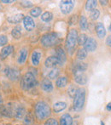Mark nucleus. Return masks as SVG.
<instances>
[{
	"label": "nucleus",
	"mask_w": 111,
	"mask_h": 125,
	"mask_svg": "<svg viewBox=\"0 0 111 125\" xmlns=\"http://www.w3.org/2000/svg\"><path fill=\"white\" fill-rule=\"evenodd\" d=\"M101 125H104V124H103V122H101Z\"/></svg>",
	"instance_id": "obj_46"
},
{
	"label": "nucleus",
	"mask_w": 111,
	"mask_h": 125,
	"mask_svg": "<svg viewBox=\"0 0 111 125\" xmlns=\"http://www.w3.org/2000/svg\"><path fill=\"white\" fill-rule=\"evenodd\" d=\"M45 125H59V124L55 118H50L45 122Z\"/></svg>",
	"instance_id": "obj_36"
},
{
	"label": "nucleus",
	"mask_w": 111,
	"mask_h": 125,
	"mask_svg": "<svg viewBox=\"0 0 111 125\" xmlns=\"http://www.w3.org/2000/svg\"><path fill=\"white\" fill-rule=\"evenodd\" d=\"M11 35H12V37H13L14 38H15V39H18V38H20L21 36H22V27H21L20 26H15V27L12 30Z\"/></svg>",
	"instance_id": "obj_24"
},
{
	"label": "nucleus",
	"mask_w": 111,
	"mask_h": 125,
	"mask_svg": "<svg viewBox=\"0 0 111 125\" xmlns=\"http://www.w3.org/2000/svg\"><path fill=\"white\" fill-rule=\"evenodd\" d=\"M42 57V53L39 50H34L32 54V62H33V66H37L39 65L40 60Z\"/></svg>",
	"instance_id": "obj_14"
},
{
	"label": "nucleus",
	"mask_w": 111,
	"mask_h": 125,
	"mask_svg": "<svg viewBox=\"0 0 111 125\" xmlns=\"http://www.w3.org/2000/svg\"><path fill=\"white\" fill-rule=\"evenodd\" d=\"M41 12H42L41 8H39V7H34V8L30 11V14H31V15L33 17H38L41 15Z\"/></svg>",
	"instance_id": "obj_29"
},
{
	"label": "nucleus",
	"mask_w": 111,
	"mask_h": 125,
	"mask_svg": "<svg viewBox=\"0 0 111 125\" xmlns=\"http://www.w3.org/2000/svg\"><path fill=\"white\" fill-rule=\"evenodd\" d=\"M25 122H26V124H27V125L33 123V117H31V115H27V117H26Z\"/></svg>",
	"instance_id": "obj_39"
},
{
	"label": "nucleus",
	"mask_w": 111,
	"mask_h": 125,
	"mask_svg": "<svg viewBox=\"0 0 111 125\" xmlns=\"http://www.w3.org/2000/svg\"><path fill=\"white\" fill-rule=\"evenodd\" d=\"M3 3H12L13 1H6V0H3Z\"/></svg>",
	"instance_id": "obj_44"
},
{
	"label": "nucleus",
	"mask_w": 111,
	"mask_h": 125,
	"mask_svg": "<svg viewBox=\"0 0 111 125\" xmlns=\"http://www.w3.org/2000/svg\"><path fill=\"white\" fill-rule=\"evenodd\" d=\"M76 92H77V89L75 88V86L70 85L69 88H68V94H69L70 97H74Z\"/></svg>",
	"instance_id": "obj_34"
},
{
	"label": "nucleus",
	"mask_w": 111,
	"mask_h": 125,
	"mask_svg": "<svg viewBox=\"0 0 111 125\" xmlns=\"http://www.w3.org/2000/svg\"><path fill=\"white\" fill-rule=\"evenodd\" d=\"M85 46V50L86 51H89V52H93L98 47V43L97 41L95 40V38H88L86 40V43L84 44Z\"/></svg>",
	"instance_id": "obj_9"
},
{
	"label": "nucleus",
	"mask_w": 111,
	"mask_h": 125,
	"mask_svg": "<svg viewBox=\"0 0 111 125\" xmlns=\"http://www.w3.org/2000/svg\"><path fill=\"white\" fill-rule=\"evenodd\" d=\"M37 83H37L34 75L31 73H26L22 76V80H21L22 88L25 90H29V89L34 88L37 85Z\"/></svg>",
	"instance_id": "obj_2"
},
{
	"label": "nucleus",
	"mask_w": 111,
	"mask_h": 125,
	"mask_svg": "<svg viewBox=\"0 0 111 125\" xmlns=\"http://www.w3.org/2000/svg\"><path fill=\"white\" fill-rule=\"evenodd\" d=\"M98 5V2L95 1V0H90V1L86 2V10L87 11H91V10H95Z\"/></svg>",
	"instance_id": "obj_25"
},
{
	"label": "nucleus",
	"mask_w": 111,
	"mask_h": 125,
	"mask_svg": "<svg viewBox=\"0 0 111 125\" xmlns=\"http://www.w3.org/2000/svg\"><path fill=\"white\" fill-rule=\"evenodd\" d=\"M0 68H1V66H0Z\"/></svg>",
	"instance_id": "obj_47"
},
{
	"label": "nucleus",
	"mask_w": 111,
	"mask_h": 125,
	"mask_svg": "<svg viewBox=\"0 0 111 125\" xmlns=\"http://www.w3.org/2000/svg\"><path fill=\"white\" fill-rule=\"evenodd\" d=\"M53 19V15L51 12H45L41 15V20L45 22H50Z\"/></svg>",
	"instance_id": "obj_27"
},
{
	"label": "nucleus",
	"mask_w": 111,
	"mask_h": 125,
	"mask_svg": "<svg viewBox=\"0 0 111 125\" xmlns=\"http://www.w3.org/2000/svg\"><path fill=\"white\" fill-rule=\"evenodd\" d=\"M24 15L22 14H17V15H15L13 16H10L8 18V21L10 22V23H14V24H17L20 23L22 21H23L24 19Z\"/></svg>",
	"instance_id": "obj_18"
},
{
	"label": "nucleus",
	"mask_w": 111,
	"mask_h": 125,
	"mask_svg": "<svg viewBox=\"0 0 111 125\" xmlns=\"http://www.w3.org/2000/svg\"><path fill=\"white\" fill-rule=\"evenodd\" d=\"M100 3H101L102 5L105 6V5H107V3H108V1H100Z\"/></svg>",
	"instance_id": "obj_42"
},
{
	"label": "nucleus",
	"mask_w": 111,
	"mask_h": 125,
	"mask_svg": "<svg viewBox=\"0 0 111 125\" xmlns=\"http://www.w3.org/2000/svg\"><path fill=\"white\" fill-rule=\"evenodd\" d=\"M99 15H100L99 10H97V9H95V10H93L91 11V15H90V16H91V20L96 21V20H98V18L99 17Z\"/></svg>",
	"instance_id": "obj_33"
},
{
	"label": "nucleus",
	"mask_w": 111,
	"mask_h": 125,
	"mask_svg": "<svg viewBox=\"0 0 111 125\" xmlns=\"http://www.w3.org/2000/svg\"><path fill=\"white\" fill-rule=\"evenodd\" d=\"M76 56H77V58H78L79 60H80V61H83V60H85L86 57H87V51L85 50L84 48L80 49V50H78V52H77Z\"/></svg>",
	"instance_id": "obj_26"
},
{
	"label": "nucleus",
	"mask_w": 111,
	"mask_h": 125,
	"mask_svg": "<svg viewBox=\"0 0 111 125\" xmlns=\"http://www.w3.org/2000/svg\"><path fill=\"white\" fill-rule=\"evenodd\" d=\"M77 21V15H73V16L70 17L69 21V25H74Z\"/></svg>",
	"instance_id": "obj_38"
},
{
	"label": "nucleus",
	"mask_w": 111,
	"mask_h": 125,
	"mask_svg": "<svg viewBox=\"0 0 111 125\" xmlns=\"http://www.w3.org/2000/svg\"><path fill=\"white\" fill-rule=\"evenodd\" d=\"M59 74H60V69H58V68H54V69H52L51 71L48 73V77L50 79H55L59 76Z\"/></svg>",
	"instance_id": "obj_28"
},
{
	"label": "nucleus",
	"mask_w": 111,
	"mask_h": 125,
	"mask_svg": "<svg viewBox=\"0 0 111 125\" xmlns=\"http://www.w3.org/2000/svg\"><path fill=\"white\" fill-rule=\"evenodd\" d=\"M50 113H51V110L45 102L39 101L36 104V105H35V115L38 120L42 121L48 118Z\"/></svg>",
	"instance_id": "obj_1"
},
{
	"label": "nucleus",
	"mask_w": 111,
	"mask_h": 125,
	"mask_svg": "<svg viewBox=\"0 0 111 125\" xmlns=\"http://www.w3.org/2000/svg\"><path fill=\"white\" fill-rule=\"evenodd\" d=\"M107 110L111 111V103H109L108 105H107Z\"/></svg>",
	"instance_id": "obj_43"
},
{
	"label": "nucleus",
	"mask_w": 111,
	"mask_h": 125,
	"mask_svg": "<svg viewBox=\"0 0 111 125\" xmlns=\"http://www.w3.org/2000/svg\"><path fill=\"white\" fill-rule=\"evenodd\" d=\"M77 43H78V31L76 29H71L67 36L66 43H65L67 50L72 53V51L74 50Z\"/></svg>",
	"instance_id": "obj_4"
},
{
	"label": "nucleus",
	"mask_w": 111,
	"mask_h": 125,
	"mask_svg": "<svg viewBox=\"0 0 111 125\" xmlns=\"http://www.w3.org/2000/svg\"><path fill=\"white\" fill-rule=\"evenodd\" d=\"M25 113H26L25 108L23 106H19L15 111V117L17 119H22L25 116Z\"/></svg>",
	"instance_id": "obj_22"
},
{
	"label": "nucleus",
	"mask_w": 111,
	"mask_h": 125,
	"mask_svg": "<svg viewBox=\"0 0 111 125\" xmlns=\"http://www.w3.org/2000/svg\"><path fill=\"white\" fill-rule=\"evenodd\" d=\"M66 107H67V104L65 102H56L53 105V110L56 113H58V112L64 110Z\"/></svg>",
	"instance_id": "obj_20"
},
{
	"label": "nucleus",
	"mask_w": 111,
	"mask_h": 125,
	"mask_svg": "<svg viewBox=\"0 0 111 125\" xmlns=\"http://www.w3.org/2000/svg\"><path fill=\"white\" fill-rule=\"evenodd\" d=\"M2 112H3V114H4V115L7 116V117H11L12 112H13V111H12V108H11V105H8L7 106L3 107Z\"/></svg>",
	"instance_id": "obj_31"
},
{
	"label": "nucleus",
	"mask_w": 111,
	"mask_h": 125,
	"mask_svg": "<svg viewBox=\"0 0 111 125\" xmlns=\"http://www.w3.org/2000/svg\"><path fill=\"white\" fill-rule=\"evenodd\" d=\"M74 81L80 85H84L87 82V77L84 73V72L79 71V70H74Z\"/></svg>",
	"instance_id": "obj_8"
},
{
	"label": "nucleus",
	"mask_w": 111,
	"mask_h": 125,
	"mask_svg": "<svg viewBox=\"0 0 111 125\" xmlns=\"http://www.w3.org/2000/svg\"><path fill=\"white\" fill-rule=\"evenodd\" d=\"M109 29H110V31H111V24H110V27H109Z\"/></svg>",
	"instance_id": "obj_45"
},
{
	"label": "nucleus",
	"mask_w": 111,
	"mask_h": 125,
	"mask_svg": "<svg viewBox=\"0 0 111 125\" xmlns=\"http://www.w3.org/2000/svg\"><path fill=\"white\" fill-rule=\"evenodd\" d=\"M106 44L108 45V46L111 47V35H110V36L107 38L106 39Z\"/></svg>",
	"instance_id": "obj_40"
},
{
	"label": "nucleus",
	"mask_w": 111,
	"mask_h": 125,
	"mask_svg": "<svg viewBox=\"0 0 111 125\" xmlns=\"http://www.w3.org/2000/svg\"><path fill=\"white\" fill-rule=\"evenodd\" d=\"M87 67H88L87 64H86V63L82 62V61L78 62L76 64V66H75V69L79 70V71H81V72H85L86 69H87Z\"/></svg>",
	"instance_id": "obj_30"
},
{
	"label": "nucleus",
	"mask_w": 111,
	"mask_h": 125,
	"mask_svg": "<svg viewBox=\"0 0 111 125\" xmlns=\"http://www.w3.org/2000/svg\"><path fill=\"white\" fill-rule=\"evenodd\" d=\"M21 5L24 8H30V7L33 6V3H32V2L29 1H23L21 3Z\"/></svg>",
	"instance_id": "obj_37"
},
{
	"label": "nucleus",
	"mask_w": 111,
	"mask_h": 125,
	"mask_svg": "<svg viewBox=\"0 0 111 125\" xmlns=\"http://www.w3.org/2000/svg\"><path fill=\"white\" fill-rule=\"evenodd\" d=\"M68 84V78L66 77H60L56 79V85L58 88H64Z\"/></svg>",
	"instance_id": "obj_21"
},
{
	"label": "nucleus",
	"mask_w": 111,
	"mask_h": 125,
	"mask_svg": "<svg viewBox=\"0 0 111 125\" xmlns=\"http://www.w3.org/2000/svg\"><path fill=\"white\" fill-rule=\"evenodd\" d=\"M5 75L11 81H16L20 78V72L16 68L7 67L5 69Z\"/></svg>",
	"instance_id": "obj_7"
},
{
	"label": "nucleus",
	"mask_w": 111,
	"mask_h": 125,
	"mask_svg": "<svg viewBox=\"0 0 111 125\" xmlns=\"http://www.w3.org/2000/svg\"><path fill=\"white\" fill-rule=\"evenodd\" d=\"M27 49H22L19 52V56H18V63L19 64H23L25 63L27 57Z\"/></svg>",
	"instance_id": "obj_19"
},
{
	"label": "nucleus",
	"mask_w": 111,
	"mask_h": 125,
	"mask_svg": "<svg viewBox=\"0 0 111 125\" xmlns=\"http://www.w3.org/2000/svg\"><path fill=\"white\" fill-rule=\"evenodd\" d=\"M45 65L46 67L52 68V67H55L57 65H60V62L56 56H50V57H48L45 60Z\"/></svg>",
	"instance_id": "obj_11"
},
{
	"label": "nucleus",
	"mask_w": 111,
	"mask_h": 125,
	"mask_svg": "<svg viewBox=\"0 0 111 125\" xmlns=\"http://www.w3.org/2000/svg\"><path fill=\"white\" fill-rule=\"evenodd\" d=\"M14 51V47L12 45H7L4 48H3V50H1L0 53V58L2 60H4L5 58H7L12 52Z\"/></svg>",
	"instance_id": "obj_15"
},
{
	"label": "nucleus",
	"mask_w": 111,
	"mask_h": 125,
	"mask_svg": "<svg viewBox=\"0 0 111 125\" xmlns=\"http://www.w3.org/2000/svg\"><path fill=\"white\" fill-rule=\"evenodd\" d=\"M56 57L58 59L60 65H63L67 60V56L65 54V51L62 48H57L56 50Z\"/></svg>",
	"instance_id": "obj_12"
},
{
	"label": "nucleus",
	"mask_w": 111,
	"mask_h": 125,
	"mask_svg": "<svg viewBox=\"0 0 111 125\" xmlns=\"http://www.w3.org/2000/svg\"><path fill=\"white\" fill-rule=\"evenodd\" d=\"M85 100H86V89L83 88L77 89V92L74 99V108L75 111L79 112L84 106Z\"/></svg>",
	"instance_id": "obj_5"
},
{
	"label": "nucleus",
	"mask_w": 111,
	"mask_h": 125,
	"mask_svg": "<svg viewBox=\"0 0 111 125\" xmlns=\"http://www.w3.org/2000/svg\"><path fill=\"white\" fill-rule=\"evenodd\" d=\"M87 38H87V35H86V34H85V33L80 34V36L78 37V43H79V45H80V46L84 45L85 43H86Z\"/></svg>",
	"instance_id": "obj_32"
},
{
	"label": "nucleus",
	"mask_w": 111,
	"mask_h": 125,
	"mask_svg": "<svg viewBox=\"0 0 111 125\" xmlns=\"http://www.w3.org/2000/svg\"><path fill=\"white\" fill-rule=\"evenodd\" d=\"M73 118L69 114H63L60 118V125H72Z\"/></svg>",
	"instance_id": "obj_16"
},
{
	"label": "nucleus",
	"mask_w": 111,
	"mask_h": 125,
	"mask_svg": "<svg viewBox=\"0 0 111 125\" xmlns=\"http://www.w3.org/2000/svg\"><path fill=\"white\" fill-rule=\"evenodd\" d=\"M23 24L25 26L26 30L28 31H31L34 29L35 27V22L33 20V18L30 16H25L23 19Z\"/></svg>",
	"instance_id": "obj_10"
},
{
	"label": "nucleus",
	"mask_w": 111,
	"mask_h": 125,
	"mask_svg": "<svg viewBox=\"0 0 111 125\" xmlns=\"http://www.w3.org/2000/svg\"><path fill=\"white\" fill-rule=\"evenodd\" d=\"M96 30H97V34H98V38H104L105 34H106V30H105V27H104V26H103V23L98 22V23L97 24Z\"/></svg>",
	"instance_id": "obj_17"
},
{
	"label": "nucleus",
	"mask_w": 111,
	"mask_h": 125,
	"mask_svg": "<svg viewBox=\"0 0 111 125\" xmlns=\"http://www.w3.org/2000/svg\"><path fill=\"white\" fill-rule=\"evenodd\" d=\"M79 25H80V28L82 31H86L88 28V22H87V19L86 18L85 15H81L79 20Z\"/></svg>",
	"instance_id": "obj_23"
},
{
	"label": "nucleus",
	"mask_w": 111,
	"mask_h": 125,
	"mask_svg": "<svg viewBox=\"0 0 111 125\" xmlns=\"http://www.w3.org/2000/svg\"><path fill=\"white\" fill-rule=\"evenodd\" d=\"M41 88L45 92H51L53 90V84L50 82V79L45 78L41 82Z\"/></svg>",
	"instance_id": "obj_13"
},
{
	"label": "nucleus",
	"mask_w": 111,
	"mask_h": 125,
	"mask_svg": "<svg viewBox=\"0 0 111 125\" xmlns=\"http://www.w3.org/2000/svg\"><path fill=\"white\" fill-rule=\"evenodd\" d=\"M40 42L45 48H51L58 43V36L56 32H47L41 37Z\"/></svg>",
	"instance_id": "obj_3"
},
{
	"label": "nucleus",
	"mask_w": 111,
	"mask_h": 125,
	"mask_svg": "<svg viewBox=\"0 0 111 125\" xmlns=\"http://www.w3.org/2000/svg\"><path fill=\"white\" fill-rule=\"evenodd\" d=\"M0 108H3V99H2L1 94H0Z\"/></svg>",
	"instance_id": "obj_41"
},
{
	"label": "nucleus",
	"mask_w": 111,
	"mask_h": 125,
	"mask_svg": "<svg viewBox=\"0 0 111 125\" xmlns=\"http://www.w3.org/2000/svg\"><path fill=\"white\" fill-rule=\"evenodd\" d=\"M74 7V3L73 1H61L60 3V9L61 11L64 15H68L70 12L73 10Z\"/></svg>",
	"instance_id": "obj_6"
},
{
	"label": "nucleus",
	"mask_w": 111,
	"mask_h": 125,
	"mask_svg": "<svg viewBox=\"0 0 111 125\" xmlns=\"http://www.w3.org/2000/svg\"><path fill=\"white\" fill-rule=\"evenodd\" d=\"M8 43V38L5 35H0V46H4Z\"/></svg>",
	"instance_id": "obj_35"
}]
</instances>
